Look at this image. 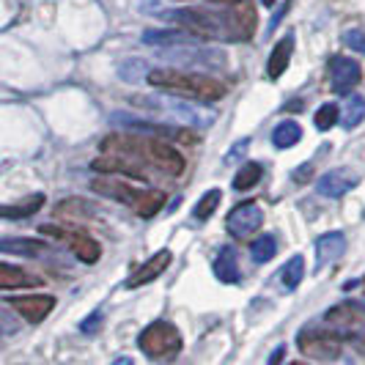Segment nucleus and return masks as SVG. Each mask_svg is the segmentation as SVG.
Listing matches in <instances>:
<instances>
[{
  "label": "nucleus",
  "instance_id": "nucleus-1",
  "mask_svg": "<svg viewBox=\"0 0 365 365\" xmlns=\"http://www.w3.org/2000/svg\"><path fill=\"white\" fill-rule=\"evenodd\" d=\"M165 19L173 25H182L184 31L201 38H225V41H247L256 34V11L250 6H242L239 11H203V9H176L165 11Z\"/></svg>",
  "mask_w": 365,
  "mask_h": 365
},
{
  "label": "nucleus",
  "instance_id": "nucleus-2",
  "mask_svg": "<svg viewBox=\"0 0 365 365\" xmlns=\"http://www.w3.org/2000/svg\"><path fill=\"white\" fill-rule=\"evenodd\" d=\"M102 148L118 154V157H132L138 163H146L170 176L184 173V157L165 140H154V138H143V135H110L102 140Z\"/></svg>",
  "mask_w": 365,
  "mask_h": 365
},
{
  "label": "nucleus",
  "instance_id": "nucleus-3",
  "mask_svg": "<svg viewBox=\"0 0 365 365\" xmlns=\"http://www.w3.org/2000/svg\"><path fill=\"white\" fill-rule=\"evenodd\" d=\"M146 83L160 91L195 99V102H217L225 96V86L220 80L209 77V74L182 72V69H151Z\"/></svg>",
  "mask_w": 365,
  "mask_h": 365
},
{
  "label": "nucleus",
  "instance_id": "nucleus-4",
  "mask_svg": "<svg viewBox=\"0 0 365 365\" xmlns=\"http://www.w3.org/2000/svg\"><path fill=\"white\" fill-rule=\"evenodd\" d=\"M138 346L151 360H163V357H173L182 349V335H179V329L173 327V324H168V322H154V324H148L140 332Z\"/></svg>",
  "mask_w": 365,
  "mask_h": 365
},
{
  "label": "nucleus",
  "instance_id": "nucleus-5",
  "mask_svg": "<svg viewBox=\"0 0 365 365\" xmlns=\"http://www.w3.org/2000/svg\"><path fill=\"white\" fill-rule=\"evenodd\" d=\"M297 346L311 360H338L344 351V341H341V335L327 332V329H305V332H299Z\"/></svg>",
  "mask_w": 365,
  "mask_h": 365
},
{
  "label": "nucleus",
  "instance_id": "nucleus-6",
  "mask_svg": "<svg viewBox=\"0 0 365 365\" xmlns=\"http://www.w3.org/2000/svg\"><path fill=\"white\" fill-rule=\"evenodd\" d=\"M41 234H50V237L61 239V242H66L69 247H72V253L83 264H96L99 256H102V247H99V242L91 237H86V234H77V231H63V228H55V225H41Z\"/></svg>",
  "mask_w": 365,
  "mask_h": 365
},
{
  "label": "nucleus",
  "instance_id": "nucleus-7",
  "mask_svg": "<svg viewBox=\"0 0 365 365\" xmlns=\"http://www.w3.org/2000/svg\"><path fill=\"white\" fill-rule=\"evenodd\" d=\"M261 222H264V212H261V206L256 201H242L239 206L231 209V215L225 220V225H228V231L234 237L256 234L258 228H261Z\"/></svg>",
  "mask_w": 365,
  "mask_h": 365
},
{
  "label": "nucleus",
  "instance_id": "nucleus-8",
  "mask_svg": "<svg viewBox=\"0 0 365 365\" xmlns=\"http://www.w3.org/2000/svg\"><path fill=\"white\" fill-rule=\"evenodd\" d=\"M329 80H332V91L335 93H349L351 88L360 86L363 80V69L354 58H344V55H335L329 61Z\"/></svg>",
  "mask_w": 365,
  "mask_h": 365
},
{
  "label": "nucleus",
  "instance_id": "nucleus-9",
  "mask_svg": "<svg viewBox=\"0 0 365 365\" xmlns=\"http://www.w3.org/2000/svg\"><path fill=\"white\" fill-rule=\"evenodd\" d=\"M9 305L14 308V311L25 319V322H31V324H38V322H44L55 308V297L50 294H34V297H14V299H9Z\"/></svg>",
  "mask_w": 365,
  "mask_h": 365
},
{
  "label": "nucleus",
  "instance_id": "nucleus-10",
  "mask_svg": "<svg viewBox=\"0 0 365 365\" xmlns=\"http://www.w3.org/2000/svg\"><path fill=\"white\" fill-rule=\"evenodd\" d=\"M96 192H102V195H108L113 201L118 203H127V206H135V201L140 198V192L143 190H138V187H132V184L121 182L118 176H102V179H93L91 184Z\"/></svg>",
  "mask_w": 365,
  "mask_h": 365
},
{
  "label": "nucleus",
  "instance_id": "nucleus-11",
  "mask_svg": "<svg viewBox=\"0 0 365 365\" xmlns=\"http://www.w3.org/2000/svg\"><path fill=\"white\" fill-rule=\"evenodd\" d=\"M170 258H173L170 250H160V253H154V256L148 258L140 269H135V272H132V277L127 280V289H140V286H146V283H151V280H157V277L170 267Z\"/></svg>",
  "mask_w": 365,
  "mask_h": 365
},
{
  "label": "nucleus",
  "instance_id": "nucleus-12",
  "mask_svg": "<svg viewBox=\"0 0 365 365\" xmlns=\"http://www.w3.org/2000/svg\"><path fill=\"white\" fill-rule=\"evenodd\" d=\"M357 173L351 170H327L322 179H319V192L324 198H344L349 190L357 187Z\"/></svg>",
  "mask_w": 365,
  "mask_h": 365
},
{
  "label": "nucleus",
  "instance_id": "nucleus-13",
  "mask_svg": "<svg viewBox=\"0 0 365 365\" xmlns=\"http://www.w3.org/2000/svg\"><path fill=\"white\" fill-rule=\"evenodd\" d=\"M324 322L332 324V327H341L346 329L349 335H351V329L365 324V313L360 305H354V302H344V305H335V308H329L327 316H324Z\"/></svg>",
  "mask_w": 365,
  "mask_h": 365
},
{
  "label": "nucleus",
  "instance_id": "nucleus-14",
  "mask_svg": "<svg viewBox=\"0 0 365 365\" xmlns=\"http://www.w3.org/2000/svg\"><path fill=\"white\" fill-rule=\"evenodd\" d=\"M344 250H346V237L341 231H329L322 239H316V264H319V269L332 264V261H338L344 256Z\"/></svg>",
  "mask_w": 365,
  "mask_h": 365
},
{
  "label": "nucleus",
  "instance_id": "nucleus-15",
  "mask_svg": "<svg viewBox=\"0 0 365 365\" xmlns=\"http://www.w3.org/2000/svg\"><path fill=\"white\" fill-rule=\"evenodd\" d=\"M41 277L19 269L14 264H0V292H14V289H38Z\"/></svg>",
  "mask_w": 365,
  "mask_h": 365
},
{
  "label": "nucleus",
  "instance_id": "nucleus-16",
  "mask_svg": "<svg viewBox=\"0 0 365 365\" xmlns=\"http://www.w3.org/2000/svg\"><path fill=\"white\" fill-rule=\"evenodd\" d=\"M292 53H294V34H286V36L274 44L272 55H269V63H267V74H269L272 80H277L280 74L289 69Z\"/></svg>",
  "mask_w": 365,
  "mask_h": 365
},
{
  "label": "nucleus",
  "instance_id": "nucleus-17",
  "mask_svg": "<svg viewBox=\"0 0 365 365\" xmlns=\"http://www.w3.org/2000/svg\"><path fill=\"white\" fill-rule=\"evenodd\" d=\"M215 274H217L222 283H239V258H237V250L231 247V245H225V247H220L217 258H215Z\"/></svg>",
  "mask_w": 365,
  "mask_h": 365
},
{
  "label": "nucleus",
  "instance_id": "nucleus-18",
  "mask_svg": "<svg viewBox=\"0 0 365 365\" xmlns=\"http://www.w3.org/2000/svg\"><path fill=\"white\" fill-rule=\"evenodd\" d=\"M44 250H47V245L41 239H28V237L0 239V253H9V256H38Z\"/></svg>",
  "mask_w": 365,
  "mask_h": 365
},
{
  "label": "nucleus",
  "instance_id": "nucleus-19",
  "mask_svg": "<svg viewBox=\"0 0 365 365\" xmlns=\"http://www.w3.org/2000/svg\"><path fill=\"white\" fill-rule=\"evenodd\" d=\"M341 124H344V129H357L360 124H363L365 118V99L363 96H349L346 102H344V108H341Z\"/></svg>",
  "mask_w": 365,
  "mask_h": 365
},
{
  "label": "nucleus",
  "instance_id": "nucleus-20",
  "mask_svg": "<svg viewBox=\"0 0 365 365\" xmlns=\"http://www.w3.org/2000/svg\"><path fill=\"white\" fill-rule=\"evenodd\" d=\"M165 201H168V195H165L163 190H143L132 209H135L140 217H154L165 206Z\"/></svg>",
  "mask_w": 365,
  "mask_h": 365
},
{
  "label": "nucleus",
  "instance_id": "nucleus-21",
  "mask_svg": "<svg viewBox=\"0 0 365 365\" xmlns=\"http://www.w3.org/2000/svg\"><path fill=\"white\" fill-rule=\"evenodd\" d=\"M299 138H302V129H299L297 121H280V124L272 129L274 148H292L294 143H299Z\"/></svg>",
  "mask_w": 365,
  "mask_h": 365
},
{
  "label": "nucleus",
  "instance_id": "nucleus-22",
  "mask_svg": "<svg viewBox=\"0 0 365 365\" xmlns=\"http://www.w3.org/2000/svg\"><path fill=\"white\" fill-rule=\"evenodd\" d=\"M261 176H264V168H261V165H258V163H245L237 170V176H234V190H237V192L253 190V187L261 182Z\"/></svg>",
  "mask_w": 365,
  "mask_h": 365
},
{
  "label": "nucleus",
  "instance_id": "nucleus-23",
  "mask_svg": "<svg viewBox=\"0 0 365 365\" xmlns=\"http://www.w3.org/2000/svg\"><path fill=\"white\" fill-rule=\"evenodd\" d=\"M302 277H305V258L302 256H294L283 269H280V283L289 289V292H294L299 283H302Z\"/></svg>",
  "mask_w": 365,
  "mask_h": 365
},
{
  "label": "nucleus",
  "instance_id": "nucleus-24",
  "mask_svg": "<svg viewBox=\"0 0 365 365\" xmlns=\"http://www.w3.org/2000/svg\"><path fill=\"white\" fill-rule=\"evenodd\" d=\"M250 253H253V261L256 264H267V261H272L274 253H277V239L272 234H264V237H258L253 245H250Z\"/></svg>",
  "mask_w": 365,
  "mask_h": 365
},
{
  "label": "nucleus",
  "instance_id": "nucleus-25",
  "mask_svg": "<svg viewBox=\"0 0 365 365\" xmlns=\"http://www.w3.org/2000/svg\"><path fill=\"white\" fill-rule=\"evenodd\" d=\"M220 201H222V192H220L217 187H212L209 192H203L201 201L195 203V209H192V215H195V220H209L212 215H215V209L220 206Z\"/></svg>",
  "mask_w": 365,
  "mask_h": 365
},
{
  "label": "nucleus",
  "instance_id": "nucleus-26",
  "mask_svg": "<svg viewBox=\"0 0 365 365\" xmlns=\"http://www.w3.org/2000/svg\"><path fill=\"white\" fill-rule=\"evenodd\" d=\"M338 113H341V108L338 105H322V108L316 110V129L319 132H327V129H332L335 124H338Z\"/></svg>",
  "mask_w": 365,
  "mask_h": 365
},
{
  "label": "nucleus",
  "instance_id": "nucleus-27",
  "mask_svg": "<svg viewBox=\"0 0 365 365\" xmlns=\"http://www.w3.org/2000/svg\"><path fill=\"white\" fill-rule=\"evenodd\" d=\"M148 72H151V69H148V66H143L140 61H127V63H124V66L118 69V74H121V77H124L127 83H138V80H146Z\"/></svg>",
  "mask_w": 365,
  "mask_h": 365
},
{
  "label": "nucleus",
  "instance_id": "nucleus-28",
  "mask_svg": "<svg viewBox=\"0 0 365 365\" xmlns=\"http://www.w3.org/2000/svg\"><path fill=\"white\" fill-rule=\"evenodd\" d=\"M344 41H346V47H351L354 53H363V55H365V34H363V31L351 28V31H346V36H344Z\"/></svg>",
  "mask_w": 365,
  "mask_h": 365
},
{
  "label": "nucleus",
  "instance_id": "nucleus-29",
  "mask_svg": "<svg viewBox=\"0 0 365 365\" xmlns=\"http://www.w3.org/2000/svg\"><path fill=\"white\" fill-rule=\"evenodd\" d=\"M99 324H102V313L96 311V313H91L83 324H80V332H86V335H93L96 329H99Z\"/></svg>",
  "mask_w": 365,
  "mask_h": 365
},
{
  "label": "nucleus",
  "instance_id": "nucleus-30",
  "mask_svg": "<svg viewBox=\"0 0 365 365\" xmlns=\"http://www.w3.org/2000/svg\"><path fill=\"white\" fill-rule=\"evenodd\" d=\"M311 176H313V160H311V163H305V165H299V168H297V170L292 173V179L297 184H305L308 179H311Z\"/></svg>",
  "mask_w": 365,
  "mask_h": 365
},
{
  "label": "nucleus",
  "instance_id": "nucleus-31",
  "mask_svg": "<svg viewBox=\"0 0 365 365\" xmlns=\"http://www.w3.org/2000/svg\"><path fill=\"white\" fill-rule=\"evenodd\" d=\"M289 9H292V0H286V3H283V6L277 9V14H274V17L269 19V34H272L274 28H277V25L283 22V17H286V11H289Z\"/></svg>",
  "mask_w": 365,
  "mask_h": 365
},
{
  "label": "nucleus",
  "instance_id": "nucleus-32",
  "mask_svg": "<svg viewBox=\"0 0 365 365\" xmlns=\"http://www.w3.org/2000/svg\"><path fill=\"white\" fill-rule=\"evenodd\" d=\"M247 143H250V140H247V138H242V140L237 143V148H231V151L225 154V163H231V160H239V157L247 151Z\"/></svg>",
  "mask_w": 365,
  "mask_h": 365
},
{
  "label": "nucleus",
  "instance_id": "nucleus-33",
  "mask_svg": "<svg viewBox=\"0 0 365 365\" xmlns=\"http://www.w3.org/2000/svg\"><path fill=\"white\" fill-rule=\"evenodd\" d=\"M349 338H351V344H354V349H357L360 354H365V335H363V332H351Z\"/></svg>",
  "mask_w": 365,
  "mask_h": 365
},
{
  "label": "nucleus",
  "instance_id": "nucleus-34",
  "mask_svg": "<svg viewBox=\"0 0 365 365\" xmlns=\"http://www.w3.org/2000/svg\"><path fill=\"white\" fill-rule=\"evenodd\" d=\"M3 332H14V324H11V319H9L6 313L0 311V335H3Z\"/></svg>",
  "mask_w": 365,
  "mask_h": 365
},
{
  "label": "nucleus",
  "instance_id": "nucleus-35",
  "mask_svg": "<svg viewBox=\"0 0 365 365\" xmlns=\"http://www.w3.org/2000/svg\"><path fill=\"white\" fill-rule=\"evenodd\" d=\"M209 3H220V6H237L242 0H209Z\"/></svg>",
  "mask_w": 365,
  "mask_h": 365
},
{
  "label": "nucleus",
  "instance_id": "nucleus-36",
  "mask_svg": "<svg viewBox=\"0 0 365 365\" xmlns=\"http://www.w3.org/2000/svg\"><path fill=\"white\" fill-rule=\"evenodd\" d=\"M277 360H283V349H277V351H272V357H269V363H277Z\"/></svg>",
  "mask_w": 365,
  "mask_h": 365
},
{
  "label": "nucleus",
  "instance_id": "nucleus-37",
  "mask_svg": "<svg viewBox=\"0 0 365 365\" xmlns=\"http://www.w3.org/2000/svg\"><path fill=\"white\" fill-rule=\"evenodd\" d=\"M363 299H365V297H363Z\"/></svg>",
  "mask_w": 365,
  "mask_h": 365
}]
</instances>
